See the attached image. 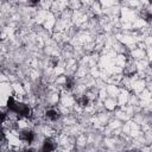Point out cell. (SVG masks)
I'll return each instance as SVG.
<instances>
[{
	"label": "cell",
	"instance_id": "1",
	"mask_svg": "<svg viewBox=\"0 0 152 152\" xmlns=\"http://www.w3.org/2000/svg\"><path fill=\"white\" fill-rule=\"evenodd\" d=\"M15 113H17L19 117H24V118H29L30 117V108L29 106L24 105V104H17V107H16V111Z\"/></svg>",
	"mask_w": 152,
	"mask_h": 152
},
{
	"label": "cell",
	"instance_id": "2",
	"mask_svg": "<svg viewBox=\"0 0 152 152\" xmlns=\"http://www.w3.org/2000/svg\"><path fill=\"white\" fill-rule=\"evenodd\" d=\"M21 138V140H24L25 143H28V144H31L33 140H35V133L32 131H24L20 135Z\"/></svg>",
	"mask_w": 152,
	"mask_h": 152
},
{
	"label": "cell",
	"instance_id": "3",
	"mask_svg": "<svg viewBox=\"0 0 152 152\" xmlns=\"http://www.w3.org/2000/svg\"><path fill=\"white\" fill-rule=\"evenodd\" d=\"M55 150V144L51 139H45L43 143V147H42V152H53Z\"/></svg>",
	"mask_w": 152,
	"mask_h": 152
},
{
	"label": "cell",
	"instance_id": "4",
	"mask_svg": "<svg viewBox=\"0 0 152 152\" xmlns=\"http://www.w3.org/2000/svg\"><path fill=\"white\" fill-rule=\"evenodd\" d=\"M45 115H46V118H49L50 120H57L58 119V112L57 111H55V109H49L46 113H45Z\"/></svg>",
	"mask_w": 152,
	"mask_h": 152
},
{
	"label": "cell",
	"instance_id": "5",
	"mask_svg": "<svg viewBox=\"0 0 152 152\" xmlns=\"http://www.w3.org/2000/svg\"><path fill=\"white\" fill-rule=\"evenodd\" d=\"M16 107H17V102L15 101V99L13 97H8V100H7V108L11 112H15Z\"/></svg>",
	"mask_w": 152,
	"mask_h": 152
},
{
	"label": "cell",
	"instance_id": "6",
	"mask_svg": "<svg viewBox=\"0 0 152 152\" xmlns=\"http://www.w3.org/2000/svg\"><path fill=\"white\" fill-rule=\"evenodd\" d=\"M77 102H79L80 106L86 107V106H88V104H89V100H88V97H86V96H82L77 100Z\"/></svg>",
	"mask_w": 152,
	"mask_h": 152
},
{
	"label": "cell",
	"instance_id": "7",
	"mask_svg": "<svg viewBox=\"0 0 152 152\" xmlns=\"http://www.w3.org/2000/svg\"><path fill=\"white\" fill-rule=\"evenodd\" d=\"M143 17H144L145 21H147V23H150L152 20V13H151V12H145Z\"/></svg>",
	"mask_w": 152,
	"mask_h": 152
},
{
	"label": "cell",
	"instance_id": "8",
	"mask_svg": "<svg viewBox=\"0 0 152 152\" xmlns=\"http://www.w3.org/2000/svg\"><path fill=\"white\" fill-rule=\"evenodd\" d=\"M73 86H74L73 79H67V81H66V88H67V89H71Z\"/></svg>",
	"mask_w": 152,
	"mask_h": 152
},
{
	"label": "cell",
	"instance_id": "9",
	"mask_svg": "<svg viewBox=\"0 0 152 152\" xmlns=\"http://www.w3.org/2000/svg\"><path fill=\"white\" fill-rule=\"evenodd\" d=\"M23 152H35V151L33 150H24Z\"/></svg>",
	"mask_w": 152,
	"mask_h": 152
},
{
	"label": "cell",
	"instance_id": "10",
	"mask_svg": "<svg viewBox=\"0 0 152 152\" xmlns=\"http://www.w3.org/2000/svg\"><path fill=\"white\" fill-rule=\"evenodd\" d=\"M127 152H130V151H127Z\"/></svg>",
	"mask_w": 152,
	"mask_h": 152
}]
</instances>
